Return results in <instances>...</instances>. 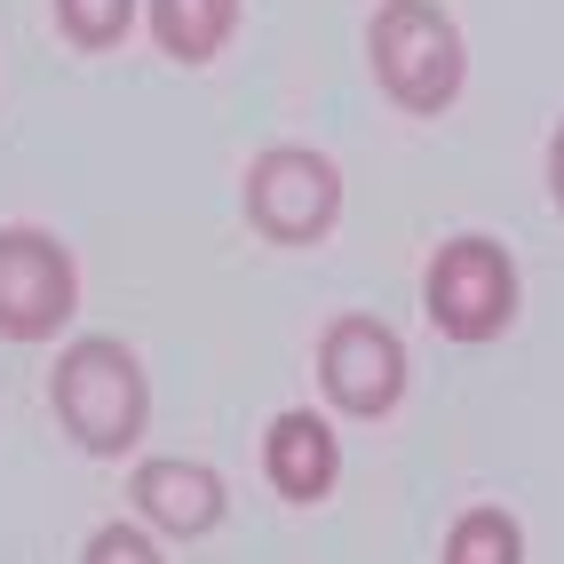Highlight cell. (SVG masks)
<instances>
[{"label":"cell","mask_w":564,"mask_h":564,"mask_svg":"<svg viewBox=\"0 0 564 564\" xmlns=\"http://www.w3.org/2000/svg\"><path fill=\"white\" fill-rule=\"evenodd\" d=\"M48 405L64 437L80 445V454H128V445L143 437V422H152V382H143V358L128 343H111V334H80L56 373H48Z\"/></svg>","instance_id":"cell-1"},{"label":"cell","mask_w":564,"mask_h":564,"mask_svg":"<svg viewBox=\"0 0 564 564\" xmlns=\"http://www.w3.org/2000/svg\"><path fill=\"white\" fill-rule=\"evenodd\" d=\"M366 56H373V80L398 111H445L462 96V24L437 9V0H382L366 24Z\"/></svg>","instance_id":"cell-2"},{"label":"cell","mask_w":564,"mask_h":564,"mask_svg":"<svg viewBox=\"0 0 564 564\" xmlns=\"http://www.w3.org/2000/svg\"><path fill=\"white\" fill-rule=\"evenodd\" d=\"M422 311H430V326L445 334V343H494V334H509V318H517V262H509V247L485 239V231L445 239L430 254V271H422Z\"/></svg>","instance_id":"cell-3"},{"label":"cell","mask_w":564,"mask_h":564,"mask_svg":"<svg viewBox=\"0 0 564 564\" xmlns=\"http://www.w3.org/2000/svg\"><path fill=\"white\" fill-rule=\"evenodd\" d=\"M437 564H524V524L509 509H462Z\"/></svg>","instance_id":"cell-10"},{"label":"cell","mask_w":564,"mask_h":564,"mask_svg":"<svg viewBox=\"0 0 564 564\" xmlns=\"http://www.w3.org/2000/svg\"><path fill=\"white\" fill-rule=\"evenodd\" d=\"M549 192H556V207H564V128L549 135Z\"/></svg>","instance_id":"cell-13"},{"label":"cell","mask_w":564,"mask_h":564,"mask_svg":"<svg viewBox=\"0 0 564 564\" xmlns=\"http://www.w3.org/2000/svg\"><path fill=\"white\" fill-rule=\"evenodd\" d=\"M318 390L334 413L350 422H382V413L405 398V343L382 318H334L326 343H318Z\"/></svg>","instance_id":"cell-6"},{"label":"cell","mask_w":564,"mask_h":564,"mask_svg":"<svg viewBox=\"0 0 564 564\" xmlns=\"http://www.w3.org/2000/svg\"><path fill=\"white\" fill-rule=\"evenodd\" d=\"M80 303V271L56 231L9 223L0 231V343H48Z\"/></svg>","instance_id":"cell-5"},{"label":"cell","mask_w":564,"mask_h":564,"mask_svg":"<svg viewBox=\"0 0 564 564\" xmlns=\"http://www.w3.org/2000/svg\"><path fill=\"white\" fill-rule=\"evenodd\" d=\"M135 509H143V524L152 533H175V541H199V533H215L223 524V477L207 469V462H183V454H152V462H135Z\"/></svg>","instance_id":"cell-7"},{"label":"cell","mask_w":564,"mask_h":564,"mask_svg":"<svg viewBox=\"0 0 564 564\" xmlns=\"http://www.w3.org/2000/svg\"><path fill=\"white\" fill-rule=\"evenodd\" d=\"M239 24V0H152V41L175 64H207Z\"/></svg>","instance_id":"cell-9"},{"label":"cell","mask_w":564,"mask_h":564,"mask_svg":"<svg viewBox=\"0 0 564 564\" xmlns=\"http://www.w3.org/2000/svg\"><path fill=\"white\" fill-rule=\"evenodd\" d=\"M262 477H271L279 501H326L334 477H343V445H334V430L318 422L311 405H286L271 430H262Z\"/></svg>","instance_id":"cell-8"},{"label":"cell","mask_w":564,"mask_h":564,"mask_svg":"<svg viewBox=\"0 0 564 564\" xmlns=\"http://www.w3.org/2000/svg\"><path fill=\"white\" fill-rule=\"evenodd\" d=\"M56 24L72 48H111L135 24V0H56Z\"/></svg>","instance_id":"cell-11"},{"label":"cell","mask_w":564,"mask_h":564,"mask_svg":"<svg viewBox=\"0 0 564 564\" xmlns=\"http://www.w3.org/2000/svg\"><path fill=\"white\" fill-rule=\"evenodd\" d=\"M80 564H167V556H160V541L143 533V524H96Z\"/></svg>","instance_id":"cell-12"},{"label":"cell","mask_w":564,"mask_h":564,"mask_svg":"<svg viewBox=\"0 0 564 564\" xmlns=\"http://www.w3.org/2000/svg\"><path fill=\"white\" fill-rule=\"evenodd\" d=\"M247 223L271 247H311L343 223V167L311 143H271L247 167Z\"/></svg>","instance_id":"cell-4"}]
</instances>
